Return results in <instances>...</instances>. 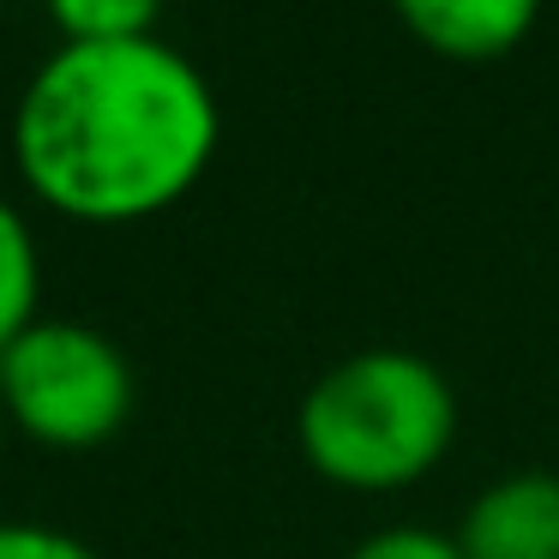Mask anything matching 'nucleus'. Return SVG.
Instances as JSON below:
<instances>
[{
    "instance_id": "obj_1",
    "label": "nucleus",
    "mask_w": 559,
    "mask_h": 559,
    "mask_svg": "<svg viewBox=\"0 0 559 559\" xmlns=\"http://www.w3.org/2000/svg\"><path fill=\"white\" fill-rule=\"evenodd\" d=\"M217 133V97L175 43H61L19 91L13 157L61 217L139 223L193 193Z\"/></svg>"
},
{
    "instance_id": "obj_2",
    "label": "nucleus",
    "mask_w": 559,
    "mask_h": 559,
    "mask_svg": "<svg viewBox=\"0 0 559 559\" xmlns=\"http://www.w3.org/2000/svg\"><path fill=\"white\" fill-rule=\"evenodd\" d=\"M301 457L325 481L385 493L433 469L457 439V391L427 355L361 349L307 385L295 409Z\"/></svg>"
},
{
    "instance_id": "obj_3",
    "label": "nucleus",
    "mask_w": 559,
    "mask_h": 559,
    "mask_svg": "<svg viewBox=\"0 0 559 559\" xmlns=\"http://www.w3.org/2000/svg\"><path fill=\"white\" fill-rule=\"evenodd\" d=\"M0 409L37 445L91 451L133 415V367L97 325L31 319L0 349Z\"/></svg>"
},
{
    "instance_id": "obj_4",
    "label": "nucleus",
    "mask_w": 559,
    "mask_h": 559,
    "mask_svg": "<svg viewBox=\"0 0 559 559\" xmlns=\"http://www.w3.org/2000/svg\"><path fill=\"white\" fill-rule=\"evenodd\" d=\"M463 559H559V475L523 469L481 487L457 530Z\"/></svg>"
},
{
    "instance_id": "obj_5",
    "label": "nucleus",
    "mask_w": 559,
    "mask_h": 559,
    "mask_svg": "<svg viewBox=\"0 0 559 559\" xmlns=\"http://www.w3.org/2000/svg\"><path fill=\"white\" fill-rule=\"evenodd\" d=\"M403 31L451 61H493L530 37L542 0H391Z\"/></svg>"
},
{
    "instance_id": "obj_6",
    "label": "nucleus",
    "mask_w": 559,
    "mask_h": 559,
    "mask_svg": "<svg viewBox=\"0 0 559 559\" xmlns=\"http://www.w3.org/2000/svg\"><path fill=\"white\" fill-rule=\"evenodd\" d=\"M37 301H43L37 235H31L25 211L13 199H0V349L37 319Z\"/></svg>"
},
{
    "instance_id": "obj_7",
    "label": "nucleus",
    "mask_w": 559,
    "mask_h": 559,
    "mask_svg": "<svg viewBox=\"0 0 559 559\" xmlns=\"http://www.w3.org/2000/svg\"><path fill=\"white\" fill-rule=\"evenodd\" d=\"M163 0H49V19L67 43H127L157 37Z\"/></svg>"
},
{
    "instance_id": "obj_8",
    "label": "nucleus",
    "mask_w": 559,
    "mask_h": 559,
    "mask_svg": "<svg viewBox=\"0 0 559 559\" xmlns=\"http://www.w3.org/2000/svg\"><path fill=\"white\" fill-rule=\"evenodd\" d=\"M343 559H463L457 535L421 530V523H391V530H373L367 542H355Z\"/></svg>"
},
{
    "instance_id": "obj_9",
    "label": "nucleus",
    "mask_w": 559,
    "mask_h": 559,
    "mask_svg": "<svg viewBox=\"0 0 559 559\" xmlns=\"http://www.w3.org/2000/svg\"><path fill=\"white\" fill-rule=\"evenodd\" d=\"M0 559H97V547L49 523H0Z\"/></svg>"
},
{
    "instance_id": "obj_10",
    "label": "nucleus",
    "mask_w": 559,
    "mask_h": 559,
    "mask_svg": "<svg viewBox=\"0 0 559 559\" xmlns=\"http://www.w3.org/2000/svg\"><path fill=\"white\" fill-rule=\"evenodd\" d=\"M7 427H13V421H7V409H0V445H7Z\"/></svg>"
}]
</instances>
